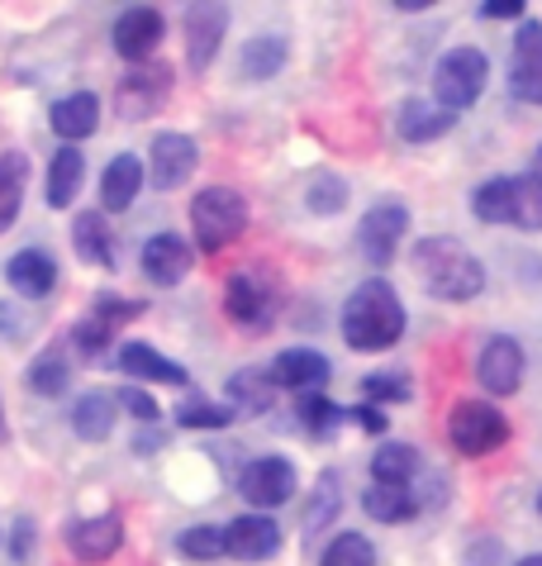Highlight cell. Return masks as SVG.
<instances>
[{
    "instance_id": "4dcf8cb0",
    "label": "cell",
    "mask_w": 542,
    "mask_h": 566,
    "mask_svg": "<svg viewBox=\"0 0 542 566\" xmlns=\"http://www.w3.org/2000/svg\"><path fill=\"white\" fill-rule=\"evenodd\" d=\"M509 224L523 233H542V177L538 171L509 177Z\"/></svg>"
},
{
    "instance_id": "f6af8a7d",
    "label": "cell",
    "mask_w": 542,
    "mask_h": 566,
    "mask_svg": "<svg viewBox=\"0 0 542 566\" xmlns=\"http://www.w3.org/2000/svg\"><path fill=\"white\" fill-rule=\"evenodd\" d=\"M347 419H357L366 433H386V415H381V405H357V410H347Z\"/></svg>"
},
{
    "instance_id": "ee69618b",
    "label": "cell",
    "mask_w": 542,
    "mask_h": 566,
    "mask_svg": "<svg viewBox=\"0 0 542 566\" xmlns=\"http://www.w3.org/2000/svg\"><path fill=\"white\" fill-rule=\"evenodd\" d=\"M143 310H148L143 301H115V295H101V301H95V319H105L110 328H115L124 319H138Z\"/></svg>"
},
{
    "instance_id": "ffe728a7",
    "label": "cell",
    "mask_w": 542,
    "mask_h": 566,
    "mask_svg": "<svg viewBox=\"0 0 542 566\" xmlns=\"http://www.w3.org/2000/svg\"><path fill=\"white\" fill-rule=\"evenodd\" d=\"M48 124H53V134L62 138V144H82V138H91L95 129H101V101H95L91 91L62 96L53 105V115H48Z\"/></svg>"
},
{
    "instance_id": "30bf717a",
    "label": "cell",
    "mask_w": 542,
    "mask_h": 566,
    "mask_svg": "<svg viewBox=\"0 0 542 566\" xmlns=\"http://www.w3.org/2000/svg\"><path fill=\"white\" fill-rule=\"evenodd\" d=\"M163 34H167L163 10H153V6H129L115 20V29H110V39H115V53L124 62H148L157 49H163Z\"/></svg>"
},
{
    "instance_id": "52a82bcc",
    "label": "cell",
    "mask_w": 542,
    "mask_h": 566,
    "mask_svg": "<svg viewBox=\"0 0 542 566\" xmlns=\"http://www.w3.org/2000/svg\"><path fill=\"white\" fill-rule=\"evenodd\" d=\"M295 485H300L295 481V467L285 462V458H258V462L243 467V476H238V491H243V500L258 514L285 505V500L295 495Z\"/></svg>"
},
{
    "instance_id": "8d00e7d4",
    "label": "cell",
    "mask_w": 542,
    "mask_h": 566,
    "mask_svg": "<svg viewBox=\"0 0 542 566\" xmlns=\"http://www.w3.org/2000/svg\"><path fill=\"white\" fill-rule=\"evenodd\" d=\"M305 206H310V214H319V219L338 214V210L347 206V181H343V177H333V171L314 177V181H310V191H305Z\"/></svg>"
},
{
    "instance_id": "60d3db41",
    "label": "cell",
    "mask_w": 542,
    "mask_h": 566,
    "mask_svg": "<svg viewBox=\"0 0 542 566\" xmlns=\"http://www.w3.org/2000/svg\"><path fill=\"white\" fill-rule=\"evenodd\" d=\"M362 396L366 400H409L414 396V386L405 381V376H366V381H362Z\"/></svg>"
},
{
    "instance_id": "9a60e30c",
    "label": "cell",
    "mask_w": 542,
    "mask_h": 566,
    "mask_svg": "<svg viewBox=\"0 0 542 566\" xmlns=\"http://www.w3.org/2000/svg\"><path fill=\"white\" fill-rule=\"evenodd\" d=\"M225 547L238 562H267L281 547V524L271 514H238L225 528Z\"/></svg>"
},
{
    "instance_id": "5bb4252c",
    "label": "cell",
    "mask_w": 542,
    "mask_h": 566,
    "mask_svg": "<svg viewBox=\"0 0 542 566\" xmlns=\"http://www.w3.org/2000/svg\"><path fill=\"white\" fill-rule=\"evenodd\" d=\"M225 29H229V10L225 6H190L186 10V62L190 72H205L225 43Z\"/></svg>"
},
{
    "instance_id": "83f0119b",
    "label": "cell",
    "mask_w": 542,
    "mask_h": 566,
    "mask_svg": "<svg viewBox=\"0 0 542 566\" xmlns=\"http://www.w3.org/2000/svg\"><path fill=\"white\" fill-rule=\"evenodd\" d=\"M285 57H291V43H285L281 34H258V39L243 43L238 67H243L248 82H271V76L285 67Z\"/></svg>"
},
{
    "instance_id": "f35d334b",
    "label": "cell",
    "mask_w": 542,
    "mask_h": 566,
    "mask_svg": "<svg viewBox=\"0 0 542 566\" xmlns=\"http://www.w3.org/2000/svg\"><path fill=\"white\" fill-rule=\"evenodd\" d=\"M343 419H347L343 405H333L324 396H300V423H305L310 433H333Z\"/></svg>"
},
{
    "instance_id": "7a4b0ae2",
    "label": "cell",
    "mask_w": 542,
    "mask_h": 566,
    "mask_svg": "<svg viewBox=\"0 0 542 566\" xmlns=\"http://www.w3.org/2000/svg\"><path fill=\"white\" fill-rule=\"evenodd\" d=\"M343 338L353 353H386L405 338V305L390 281H362L343 305Z\"/></svg>"
},
{
    "instance_id": "816d5d0a",
    "label": "cell",
    "mask_w": 542,
    "mask_h": 566,
    "mask_svg": "<svg viewBox=\"0 0 542 566\" xmlns=\"http://www.w3.org/2000/svg\"><path fill=\"white\" fill-rule=\"evenodd\" d=\"M538 514H542V495H538Z\"/></svg>"
},
{
    "instance_id": "5b68a950",
    "label": "cell",
    "mask_w": 542,
    "mask_h": 566,
    "mask_svg": "<svg viewBox=\"0 0 542 566\" xmlns=\"http://www.w3.org/2000/svg\"><path fill=\"white\" fill-rule=\"evenodd\" d=\"M448 438L461 458H490L509 443V419L490 400H457L448 415Z\"/></svg>"
},
{
    "instance_id": "277c9868",
    "label": "cell",
    "mask_w": 542,
    "mask_h": 566,
    "mask_svg": "<svg viewBox=\"0 0 542 566\" xmlns=\"http://www.w3.org/2000/svg\"><path fill=\"white\" fill-rule=\"evenodd\" d=\"M490 82V57L481 49H471V43H461V49H448L438 57L434 67V105L442 109H467L481 101V91Z\"/></svg>"
},
{
    "instance_id": "bcb514c9",
    "label": "cell",
    "mask_w": 542,
    "mask_h": 566,
    "mask_svg": "<svg viewBox=\"0 0 542 566\" xmlns=\"http://www.w3.org/2000/svg\"><path fill=\"white\" fill-rule=\"evenodd\" d=\"M486 20H523V0H486Z\"/></svg>"
},
{
    "instance_id": "e0dca14e",
    "label": "cell",
    "mask_w": 542,
    "mask_h": 566,
    "mask_svg": "<svg viewBox=\"0 0 542 566\" xmlns=\"http://www.w3.org/2000/svg\"><path fill=\"white\" fill-rule=\"evenodd\" d=\"M119 543H124L119 514H95L67 528V547L82 562H110V553H119Z\"/></svg>"
},
{
    "instance_id": "ba28073f",
    "label": "cell",
    "mask_w": 542,
    "mask_h": 566,
    "mask_svg": "<svg viewBox=\"0 0 542 566\" xmlns=\"http://www.w3.org/2000/svg\"><path fill=\"white\" fill-rule=\"evenodd\" d=\"M523 371H529V357H523V348L509 334L490 338L481 357H476V381H481L486 396H514L523 386Z\"/></svg>"
},
{
    "instance_id": "d4e9b609",
    "label": "cell",
    "mask_w": 542,
    "mask_h": 566,
    "mask_svg": "<svg viewBox=\"0 0 542 566\" xmlns=\"http://www.w3.org/2000/svg\"><path fill=\"white\" fill-rule=\"evenodd\" d=\"M362 510L376 518V524H405V518H414L424 505H419V495L409 491V485H381L372 481L362 491Z\"/></svg>"
},
{
    "instance_id": "74e56055",
    "label": "cell",
    "mask_w": 542,
    "mask_h": 566,
    "mask_svg": "<svg viewBox=\"0 0 542 566\" xmlns=\"http://www.w3.org/2000/svg\"><path fill=\"white\" fill-rule=\"evenodd\" d=\"M338 505H343L338 476H333V471H324V476H319V491H314V500H310V510H305V533H319V528H324L329 518L338 514Z\"/></svg>"
},
{
    "instance_id": "c3c4849f",
    "label": "cell",
    "mask_w": 542,
    "mask_h": 566,
    "mask_svg": "<svg viewBox=\"0 0 542 566\" xmlns=\"http://www.w3.org/2000/svg\"><path fill=\"white\" fill-rule=\"evenodd\" d=\"M134 448H138V452H157V448H163V438H157V433H138Z\"/></svg>"
},
{
    "instance_id": "ab89813d",
    "label": "cell",
    "mask_w": 542,
    "mask_h": 566,
    "mask_svg": "<svg viewBox=\"0 0 542 566\" xmlns=\"http://www.w3.org/2000/svg\"><path fill=\"white\" fill-rule=\"evenodd\" d=\"M177 423H181V429H225V423H233V410H225V405L190 400V405H181Z\"/></svg>"
},
{
    "instance_id": "7c38bea8",
    "label": "cell",
    "mask_w": 542,
    "mask_h": 566,
    "mask_svg": "<svg viewBox=\"0 0 542 566\" xmlns=\"http://www.w3.org/2000/svg\"><path fill=\"white\" fill-rule=\"evenodd\" d=\"M196 163H200V148L190 134H157L148 153V177L157 191H177L181 181H190Z\"/></svg>"
},
{
    "instance_id": "603a6c76",
    "label": "cell",
    "mask_w": 542,
    "mask_h": 566,
    "mask_svg": "<svg viewBox=\"0 0 542 566\" xmlns=\"http://www.w3.org/2000/svg\"><path fill=\"white\" fill-rule=\"evenodd\" d=\"M6 281L20 295H29V301H39V295H48L58 286V262L43 253V248H24V253H14L10 266H6Z\"/></svg>"
},
{
    "instance_id": "7bdbcfd3",
    "label": "cell",
    "mask_w": 542,
    "mask_h": 566,
    "mask_svg": "<svg viewBox=\"0 0 542 566\" xmlns=\"http://www.w3.org/2000/svg\"><path fill=\"white\" fill-rule=\"evenodd\" d=\"M115 400L124 405V410H129L134 419H143V423H153L157 415H163V405H157L148 390H138V386H124V390H115Z\"/></svg>"
},
{
    "instance_id": "681fc988",
    "label": "cell",
    "mask_w": 542,
    "mask_h": 566,
    "mask_svg": "<svg viewBox=\"0 0 542 566\" xmlns=\"http://www.w3.org/2000/svg\"><path fill=\"white\" fill-rule=\"evenodd\" d=\"M514 566H542V553H533V557H523V562H514Z\"/></svg>"
},
{
    "instance_id": "2e32d148",
    "label": "cell",
    "mask_w": 542,
    "mask_h": 566,
    "mask_svg": "<svg viewBox=\"0 0 542 566\" xmlns=\"http://www.w3.org/2000/svg\"><path fill=\"white\" fill-rule=\"evenodd\" d=\"M267 371H271V381H277V390H300V396H314L333 376L329 357L314 348H285V353H277V361H271Z\"/></svg>"
},
{
    "instance_id": "1f68e13d",
    "label": "cell",
    "mask_w": 542,
    "mask_h": 566,
    "mask_svg": "<svg viewBox=\"0 0 542 566\" xmlns=\"http://www.w3.org/2000/svg\"><path fill=\"white\" fill-rule=\"evenodd\" d=\"M414 471H419V452H414L409 443H386V448H376V458H372V481H381V485H409Z\"/></svg>"
},
{
    "instance_id": "cb8c5ba5",
    "label": "cell",
    "mask_w": 542,
    "mask_h": 566,
    "mask_svg": "<svg viewBox=\"0 0 542 566\" xmlns=\"http://www.w3.org/2000/svg\"><path fill=\"white\" fill-rule=\"evenodd\" d=\"M82 181H86V157L76 144H62L58 157H53V167H48V206L53 210H67L76 191H82Z\"/></svg>"
},
{
    "instance_id": "f1b7e54d",
    "label": "cell",
    "mask_w": 542,
    "mask_h": 566,
    "mask_svg": "<svg viewBox=\"0 0 542 566\" xmlns=\"http://www.w3.org/2000/svg\"><path fill=\"white\" fill-rule=\"evenodd\" d=\"M72 248H76V258L91 266L115 262V243H110V224L101 219V210H82L72 219Z\"/></svg>"
},
{
    "instance_id": "d6986e66",
    "label": "cell",
    "mask_w": 542,
    "mask_h": 566,
    "mask_svg": "<svg viewBox=\"0 0 542 566\" xmlns=\"http://www.w3.org/2000/svg\"><path fill=\"white\" fill-rule=\"evenodd\" d=\"M119 371L138 376V381H153V386H190V371L181 367V361L163 357L157 348H148V343H124L119 348Z\"/></svg>"
},
{
    "instance_id": "d6a6232c",
    "label": "cell",
    "mask_w": 542,
    "mask_h": 566,
    "mask_svg": "<svg viewBox=\"0 0 542 566\" xmlns=\"http://www.w3.org/2000/svg\"><path fill=\"white\" fill-rule=\"evenodd\" d=\"M24 386L34 390V396H62V390H67V361H62V353H43L29 361Z\"/></svg>"
},
{
    "instance_id": "6da1fadb",
    "label": "cell",
    "mask_w": 542,
    "mask_h": 566,
    "mask_svg": "<svg viewBox=\"0 0 542 566\" xmlns=\"http://www.w3.org/2000/svg\"><path fill=\"white\" fill-rule=\"evenodd\" d=\"M414 272H419L428 295L452 301V305L476 301L486 291V262L461 239H452V233H434V239L414 243Z\"/></svg>"
},
{
    "instance_id": "44dd1931",
    "label": "cell",
    "mask_w": 542,
    "mask_h": 566,
    "mask_svg": "<svg viewBox=\"0 0 542 566\" xmlns=\"http://www.w3.org/2000/svg\"><path fill=\"white\" fill-rule=\"evenodd\" d=\"M457 115L452 109H442L434 101H405L400 115H395V134L405 138V144H434V138L452 134Z\"/></svg>"
},
{
    "instance_id": "b9f144b4",
    "label": "cell",
    "mask_w": 542,
    "mask_h": 566,
    "mask_svg": "<svg viewBox=\"0 0 542 566\" xmlns=\"http://www.w3.org/2000/svg\"><path fill=\"white\" fill-rule=\"evenodd\" d=\"M110 334H115V328L91 314V319H82V324L72 328V343H76L82 353H105V348H110Z\"/></svg>"
},
{
    "instance_id": "484cf974",
    "label": "cell",
    "mask_w": 542,
    "mask_h": 566,
    "mask_svg": "<svg viewBox=\"0 0 542 566\" xmlns=\"http://www.w3.org/2000/svg\"><path fill=\"white\" fill-rule=\"evenodd\" d=\"M229 405L233 415H267L277 405V381L271 371H258V367H243L229 376Z\"/></svg>"
},
{
    "instance_id": "ac0fdd59",
    "label": "cell",
    "mask_w": 542,
    "mask_h": 566,
    "mask_svg": "<svg viewBox=\"0 0 542 566\" xmlns=\"http://www.w3.org/2000/svg\"><path fill=\"white\" fill-rule=\"evenodd\" d=\"M190 272V243L181 233H157L143 248V276L153 281V286H177V281Z\"/></svg>"
},
{
    "instance_id": "f546056e",
    "label": "cell",
    "mask_w": 542,
    "mask_h": 566,
    "mask_svg": "<svg viewBox=\"0 0 542 566\" xmlns=\"http://www.w3.org/2000/svg\"><path fill=\"white\" fill-rule=\"evenodd\" d=\"M29 186V157L24 153H0V233L14 229Z\"/></svg>"
},
{
    "instance_id": "3957f363",
    "label": "cell",
    "mask_w": 542,
    "mask_h": 566,
    "mask_svg": "<svg viewBox=\"0 0 542 566\" xmlns=\"http://www.w3.org/2000/svg\"><path fill=\"white\" fill-rule=\"evenodd\" d=\"M190 229H196L200 253H225L248 229V200L229 186H210L190 200Z\"/></svg>"
},
{
    "instance_id": "e575fe53",
    "label": "cell",
    "mask_w": 542,
    "mask_h": 566,
    "mask_svg": "<svg viewBox=\"0 0 542 566\" xmlns=\"http://www.w3.org/2000/svg\"><path fill=\"white\" fill-rule=\"evenodd\" d=\"M471 210H476V219H486V224H509V177H490L476 186Z\"/></svg>"
},
{
    "instance_id": "d590c367",
    "label": "cell",
    "mask_w": 542,
    "mask_h": 566,
    "mask_svg": "<svg viewBox=\"0 0 542 566\" xmlns=\"http://www.w3.org/2000/svg\"><path fill=\"white\" fill-rule=\"evenodd\" d=\"M177 547H181L190 562H219V557L229 553V547H225V528H219V524H196V528H186L181 538H177Z\"/></svg>"
},
{
    "instance_id": "4fadbf2b",
    "label": "cell",
    "mask_w": 542,
    "mask_h": 566,
    "mask_svg": "<svg viewBox=\"0 0 542 566\" xmlns=\"http://www.w3.org/2000/svg\"><path fill=\"white\" fill-rule=\"evenodd\" d=\"M171 96V67H163V62H153V67H134L129 76L119 82V115L124 119H148L153 109H163Z\"/></svg>"
},
{
    "instance_id": "7402d4cb",
    "label": "cell",
    "mask_w": 542,
    "mask_h": 566,
    "mask_svg": "<svg viewBox=\"0 0 542 566\" xmlns=\"http://www.w3.org/2000/svg\"><path fill=\"white\" fill-rule=\"evenodd\" d=\"M115 415H119V400L110 390H86L72 405V433L86 438V443H105L115 433Z\"/></svg>"
},
{
    "instance_id": "4316f807",
    "label": "cell",
    "mask_w": 542,
    "mask_h": 566,
    "mask_svg": "<svg viewBox=\"0 0 542 566\" xmlns=\"http://www.w3.org/2000/svg\"><path fill=\"white\" fill-rule=\"evenodd\" d=\"M138 186H143V163L134 153H119L115 163L105 167V177H101V206L105 210H129Z\"/></svg>"
},
{
    "instance_id": "8992f818",
    "label": "cell",
    "mask_w": 542,
    "mask_h": 566,
    "mask_svg": "<svg viewBox=\"0 0 542 566\" xmlns=\"http://www.w3.org/2000/svg\"><path fill=\"white\" fill-rule=\"evenodd\" d=\"M405 233H409V206L405 200H376L357 224V253L372 266H386V262H395V253H400Z\"/></svg>"
},
{
    "instance_id": "8fae6325",
    "label": "cell",
    "mask_w": 542,
    "mask_h": 566,
    "mask_svg": "<svg viewBox=\"0 0 542 566\" xmlns=\"http://www.w3.org/2000/svg\"><path fill=\"white\" fill-rule=\"evenodd\" d=\"M509 96L523 105H542V24L523 20L514 29V67H509Z\"/></svg>"
},
{
    "instance_id": "f907efd6",
    "label": "cell",
    "mask_w": 542,
    "mask_h": 566,
    "mask_svg": "<svg viewBox=\"0 0 542 566\" xmlns=\"http://www.w3.org/2000/svg\"><path fill=\"white\" fill-rule=\"evenodd\" d=\"M533 167H538V177H542V148L533 153Z\"/></svg>"
},
{
    "instance_id": "9c48e42d",
    "label": "cell",
    "mask_w": 542,
    "mask_h": 566,
    "mask_svg": "<svg viewBox=\"0 0 542 566\" xmlns=\"http://www.w3.org/2000/svg\"><path fill=\"white\" fill-rule=\"evenodd\" d=\"M277 310H281V295L271 291L262 276H252V272L229 276V286H225V314H229L233 324H243V328H271Z\"/></svg>"
},
{
    "instance_id": "7dc6e473",
    "label": "cell",
    "mask_w": 542,
    "mask_h": 566,
    "mask_svg": "<svg viewBox=\"0 0 542 566\" xmlns=\"http://www.w3.org/2000/svg\"><path fill=\"white\" fill-rule=\"evenodd\" d=\"M29 543H34V524L20 518V528H14V543H10V557L14 562H29Z\"/></svg>"
},
{
    "instance_id": "836d02e7",
    "label": "cell",
    "mask_w": 542,
    "mask_h": 566,
    "mask_svg": "<svg viewBox=\"0 0 542 566\" xmlns=\"http://www.w3.org/2000/svg\"><path fill=\"white\" fill-rule=\"evenodd\" d=\"M319 566H376V547L366 533H338V538L324 547V562Z\"/></svg>"
}]
</instances>
